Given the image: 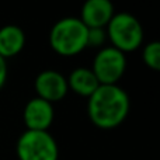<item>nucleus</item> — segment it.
Wrapping results in <instances>:
<instances>
[{
    "label": "nucleus",
    "instance_id": "obj_1",
    "mask_svg": "<svg viewBox=\"0 0 160 160\" xmlns=\"http://www.w3.org/2000/svg\"><path fill=\"white\" fill-rule=\"evenodd\" d=\"M129 96L118 84H100L88 97L90 121L101 129H112L125 121L129 112Z\"/></svg>",
    "mask_w": 160,
    "mask_h": 160
},
{
    "label": "nucleus",
    "instance_id": "obj_2",
    "mask_svg": "<svg viewBox=\"0 0 160 160\" xmlns=\"http://www.w3.org/2000/svg\"><path fill=\"white\" fill-rule=\"evenodd\" d=\"M87 32L88 28L79 17H65L52 25L49 44L62 56L78 55L87 48Z\"/></svg>",
    "mask_w": 160,
    "mask_h": 160
},
{
    "label": "nucleus",
    "instance_id": "obj_3",
    "mask_svg": "<svg viewBox=\"0 0 160 160\" xmlns=\"http://www.w3.org/2000/svg\"><path fill=\"white\" fill-rule=\"evenodd\" d=\"M105 28L107 37L112 44L111 47L121 52H132L142 45L143 28L139 20L128 11L115 13Z\"/></svg>",
    "mask_w": 160,
    "mask_h": 160
},
{
    "label": "nucleus",
    "instance_id": "obj_4",
    "mask_svg": "<svg viewBox=\"0 0 160 160\" xmlns=\"http://www.w3.org/2000/svg\"><path fill=\"white\" fill-rule=\"evenodd\" d=\"M18 160H58L59 146L48 131H24L16 145Z\"/></svg>",
    "mask_w": 160,
    "mask_h": 160
},
{
    "label": "nucleus",
    "instance_id": "obj_5",
    "mask_svg": "<svg viewBox=\"0 0 160 160\" xmlns=\"http://www.w3.org/2000/svg\"><path fill=\"white\" fill-rule=\"evenodd\" d=\"M90 69L100 84H117L127 70L125 53L114 47H102L94 56Z\"/></svg>",
    "mask_w": 160,
    "mask_h": 160
},
{
    "label": "nucleus",
    "instance_id": "obj_6",
    "mask_svg": "<svg viewBox=\"0 0 160 160\" xmlns=\"http://www.w3.org/2000/svg\"><path fill=\"white\" fill-rule=\"evenodd\" d=\"M34 87L38 94L37 97L51 102V104L55 101H61L69 91L66 78L53 69H47L38 73V76L35 78Z\"/></svg>",
    "mask_w": 160,
    "mask_h": 160
},
{
    "label": "nucleus",
    "instance_id": "obj_7",
    "mask_svg": "<svg viewBox=\"0 0 160 160\" xmlns=\"http://www.w3.org/2000/svg\"><path fill=\"white\" fill-rule=\"evenodd\" d=\"M53 105L39 97H34L25 104L22 118L27 129L48 131L53 122Z\"/></svg>",
    "mask_w": 160,
    "mask_h": 160
},
{
    "label": "nucleus",
    "instance_id": "obj_8",
    "mask_svg": "<svg viewBox=\"0 0 160 160\" xmlns=\"http://www.w3.org/2000/svg\"><path fill=\"white\" fill-rule=\"evenodd\" d=\"M115 14L110 0H87L82 6L80 17L87 28H105Z\"/></svg>",
    "mask_w": 160,
    "mask_h": 160
},
{
    "label": "nucleus",
    "instance_id": "obj_9",
    "mask_svg": "<svg viewBox=\"0 0 160 160\" xmlns=\"http://www.w3.org/2000/svg\"><path fill=\"white\" fill-rule=\"evenodd\" d=\"M25 45V34L18 25L7 24L0 28V56L7 61L18 55Z\"/></svg>",
    "mask_w": 160,
    "mask_h": 160
},
{
    "label": "nucleus",
    "instance_id": "obj_10",
    "mask_svg": "<svg viewBox=\"0 0 160 160\" xmlns=\"http://www.w3.org/2000/svg\"><path fill=\"white\" fill-rule=\"evenodd\" d=\"M66 80H68V87L73 93L83 96V97H87V98L100 86L98 80L94 76L93 70L90 68H84V66L73 69L70 72L69 78H66Z\"/></svg>",
    "mask_w": 160,
    "mask_h": 160
},
{
    "label": "nucleus",
    "instance_id": "obj_11",
    "mask_svg": "<svg viewBox=\"0 0 160 160\" xmlns=\"http://www.w3.org/2000/svg\"><path fill=\"white\" fill-rule=\"evenodd\" d=\"M142 58L148 68L153 70L160 69V44L158 41H152L149 44L145 45L143 52H142Z\"/></svg>",
    "mask_w": 160,
    "mask_h": 160
},
{
    "label": "nucleus",
    "instance_id": "obj_12",
    "mask_svg": "<svg viewBox=\"0 0 160 160\" xmlns=\"http://www.w3.org/2000/svg\"><path fill=\"white\" fill-rule=\"evenodd\" d=\"M107 39V32L105 28H88L87 32V47L100 48L104 45Z\"/></svg>",
    "mask_w": 160,
    "mask_h": 160
},
{
    "label": "nucleus",
    "instance_id": "obj_13",
    "mask_svg": "<svg viewBox=\"0 0 160 160\" xmlns=\"http://www.w3.org/2000/svg\"><path fill=\"white\" fill-rule=\"evenodd\" d=\"M6 80H7V62L4 58L0 56V90L4 86Z\"/></svg>",
    "mask_w": 160,
    "mask_h": 160
}]
</instances>
